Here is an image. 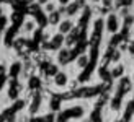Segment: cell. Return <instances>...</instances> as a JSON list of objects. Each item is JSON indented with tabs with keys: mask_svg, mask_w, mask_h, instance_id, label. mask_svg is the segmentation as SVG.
<instances>
[{
	"mask_svg": "<svg viewBox=\"0 0 134 122\" xmlns=\"http://www.w3.org/2000/svg\"><path fill=\"white\" fill-rule=\"evenodd\" d=\"M72 21L70 20H65V21H61L59 23V33L61 34H67V33H70L72 31Z\"/></svg>",
	"mask_w": 134,
	"mask_h": 122,
	"instance_id": "obj_1",
	"label": "cell"
},
{
	"mask_svg": "<svg viewBox=\"0 0 134 122\" xmlns=\"http://www.w3.org/2000/svg\"><path fill=\"white\" fill-rule=\"evenodd\" d=\"M108 31L110 33H115V31H118V16L116 15H110L108 16Z\"/></svg>",
	"mask_w": 134,
	"mask_h": 122,
	"instance_id": "obj_2",
	"label": "cell"
},
{
	"mask_svg": "<svg viewBox=\"0 0 134 122\" xmlns=\"http://www.w3.org/2000/svg\"><path fill=\"white\" fill-rule=\"evenodd\" d=\"M62 42H64V34H56L54 38L51 39V49H59V47L62 46Z\"/></svg>",
	"mask_w": 134,
	"mask_h": 122,
	"instance_id": "obj_3",
	"label": "cell"
},
{
	"mask_svg": "<svg viewBox=\"0 0 134 122\" xmlns=\"http://www.w3.org/2000/svg\"><path fill=\"white\" fill-rule=\"evenodd\" d=\"M54 83L57 86H64L67 83V75H65L64 72H57L56 75H54Z\"/></svg>",
	"mask_w": 134,
	"mask_h": 122,
	"instance_id": "obj_4",
	"label": "cell"
},
{
	"mask_svg": "<svg viewBox=\"0 0 134 122\" xmlns=\"http://www.w3.org/2000/svg\"><path fill=\"white\" fill-rule=\"evenodd\" d=\"M49 23H51V25L61 23V13H59V11H52V13H49Z\"/></svg>",
	"mask_w": 134,
	"mask_h": 122,
	"instance_id": "obj_5",
	"label": "cell"
},
{
	"mask_svg": "<svg viewBox=\"0 0 134 122\" xmlns=\"http://www.w3.org/2000/svg\"><path fill=\"white\" fill-rule=\"evenodd\" d=\"M33 29H35V21L33 20H28L25 25H23V31H26V33H31Z\"/></svg>",
	"mask_w": 134,
	"mask_h": 122,
	"instance_id": "obj_6",
	"label": "cell"
},
{
	"mask_svg": "<svg viewBox=\"0 0 134 122\" xmlns=\"http://www.w3.org/2000/svg\"><path fill=\"white\" fill-rule=\"evenodd\" d=\"M77 8H79V3L74 2V3H70V5L65 8V11H67V15H74V13L77 11Z\"/></svg>",
	"mask_w": 134,
	"mask_h": 122,
	"instance_id": "obj_7",
	"label": "cell"
},
{
	"mask_svg": "<svg viewBox=\"0 0 134 122\" xmlns=\"http://www.w3.org/2000/svg\"><path fill=\"white\" fill-rule=\"evenodd\" d=\"M67 60H69V51H61L59 52V62L61 64H64V62H67Z\"/></svg>",
	"mask_w": 134,
	"mask_h": 122,
	"instance_id": "obj_8",
	"label": "cell"
},
{
	"mask_svg": "<svg viewBox=\"0 0 134 122\" xmlns=\"http://www.w3.org/2000/svg\"><path fill=\"white\" fill-rule=\"evenodd\" d=\"M87 62H88V57H87V56H80L77 59V65L80 67V69H83V67L87 65Z\"/></svg>",
	"mask_w": 134,
	"mask_h": 122,
	"instance_id": "obj_9",
	"label": "cell"
},
{
	"mask_svg": "<svg viewBox=\"0 0 134 122\" xmlns=\"http://www.w3.org/2000/svg\"><path fill=\"white\" fill-rule=\"evenodd\" d=\"M132 0H116V7L119 8V7H131Z\"/></svg>",
	"mask_w": 134,
	"mask_h": 122,
	"instance_id": "obj_10",
	"label": "cell"
},
{
	"mask_svg": "<svg viewBox=\"0 0 134 122\" xmlns=\"http://www.w3.org/2000/svg\"><path fill=\"white\" fill-rule=\"evenodd\" d=\"M54 8H56V7H54V3H46V7H44V10L46 11H48V13H52V11H54Z\"/></svg>",
	"mask_w": 134,
	"mask_h": 122,
	"instance_id": "obj_11",
	"label": "cell"
},
{
	"mask_svg": "<svg viewBox=\"0 0 134 122\" xmlns=\"http://www.w3.org/2000/svg\"><path fill=\"white\" fill-rule=\"evenodd\" d=\"M121 73H123V67L119 65V67H116V69L113 70V77H119V75H121Z\"/></svg>",
	"mask_w": 134,
	"mask_h": 122,
	"instance_id": "obj_12",
	"label": "cell"
},
{
	"mask_svg": "<svg viewBox=\"0 0 134 122\" xmlns=\"http://www.w3.org/2000/svg\"><path fill=\"white\" fill-rule=\"evenodd\" d=\"M111 107H113V109H119V99H115V101H113V104H111Z\"/></svg>",
	"mask_w": 134,
	"mask_h": 122,
	"instance_id": "obj_13",
	"label": "cell"
},
{
	"mask_svg": "<svg viewBox=\"0 0 134 122\" xmlns=\"http://www.w3.org/2000/svg\"><path fill=\"white\" fill-rule=\"evenodd\" d=\"M38 3L39 5H46V3H49V0H38Z\"/></svg>",
	"mask_w": 134,
	"mask_h": 122,
	"instance_id": "obj_14",
	"label": "cell"
},
{
	"mask_svg": "<svg viewBox=\"0 0 134 122\" xmlns=\"http://www.w3.org/2000/svg\"><path fill=\"white\" fill-rule=\"evenodd\" d=\"M92 2H100V0H92Z\"/></svg>",
	"mask_w": 134,
	"mask_h": 122,
	"instance_id": "obj_15",
	"label": "cell"
},
{
	"mask_svg": "<svg viewBox=\"0 0 134 122\" xmlns=\"http://www.w3.org/2000/svg\"><path fill=\"white\" fill-rule=\"evenodd\" d=\"M0 11H2V8H0Z\"/></svg>",
	"mask_w": 134,
	"mask_h": 122,
	"instance_id": "obj_16",
	"label": "cell"
}]
</instances>
